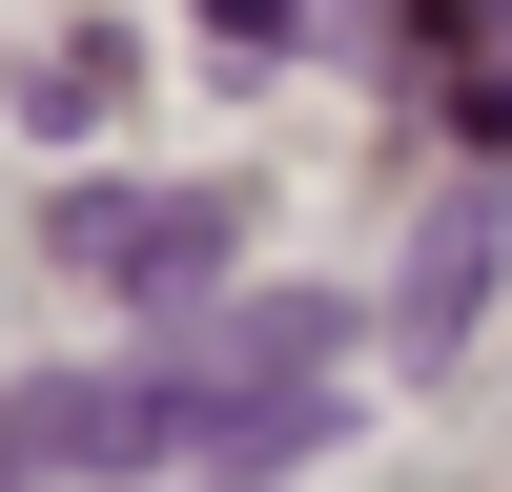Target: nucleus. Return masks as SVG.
<instances>
[{"label": "nucleus", "instance_id": "nucleus-1", "mask_svg": "<svg viewBox=\"0 0 512 492\" xmlns=\"http://www.w3.org/2000/svg\"><path fill=\"white\" fill-rule=\"evenodd\" d=\"M328 308H226V328H164L123 369H41L0 390V492H82V472H164V492H226L267 451L328 431Z\"/></svg>", "mask_w": 512, "mask_h": 492}, {"label": "nucleus", "instance_id": "nucleus-2", "mask_svg": "<svg viewBox=\"0 0 512 492\" xmlns=\"http://www.w3.org/2000/svg\"><path fill=\"white\" fill-rule=\"evenodd\" d=\"M62 246H82L103 287H205V267L246 246V205H226V185H164V205H144V185H82Z\"/></svg>", "mask_w": 512, "mask_h": 492}, {"label": "nucleus", "instance_id": "nucleus-3", "mask_svg": "<svg viewBox=\"0 0 512 492\" xmlns=\"http://www.w3.org/2000/svg\"><path fill=\"white\" fill-rule=\"evenodd\" d=\"M472 287H492V164L431 205V246H410V349H451V328H472Z\"/></svg>", "mask_w": 512, "mask_h": 492}]
</instances>
